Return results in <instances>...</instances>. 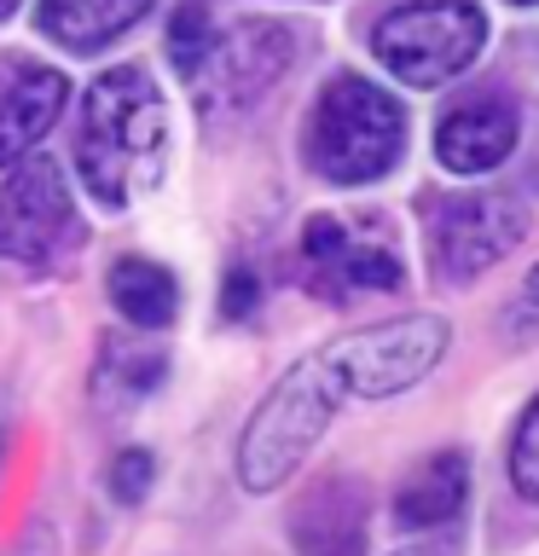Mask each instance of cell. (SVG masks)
Segmentation results:
<instances>
[{
    "label": "cell",
    "mask_w": 539,
    "mask_h": 556,
    "mask_svg": "<svg viewBox=\"0 0 539 556\" xmlns=\"http://www.w3.org/2000/svg\"><path fill=\"white\" fill-rule=\"evenodd\" d=\"M0 464H7V429H0Z\"/></svg>",
    "instance_id": "7402d4cb"
},
{
    "label": "cell",
    "mask_w": 539,
    "mask_h": 556,
    "mask_svg": "<svg viewBox=\"0 0 539 556\" xmlns=\"http://www.w3.org/2000/svg\"><path fill=\"white\" fill-rule=\"evenodd\" d=\"M70 104V76L41 59H0V168H12L17 156H29L41 139L59 128Z\"/></svg>",
    "instance_id": "8fae6325"
},
{
    "label": "cell",
    "mask_w": 539,
    "mask_h": 556,
    "mask_svg": "<svg viewBox=\"0 0 539 556\" xmlns=\"http://www.w3.org/2000/svg\"><path fill=\"white\" fill-rule=\"evenodd\" d=\"M296 278L319 302H360V295H394L406 285V267L389 232L348 215H313L296 238Z\"/></svg>",
    "instance_id": "ba28073f"
},
{
    "label": "cell",
    "mask_w": 539,
    "mask_h": 556,
    "mask_svg": "<svg viewBox=\"0 0 539 556\" xmlns=\"http://www.w3.org/2000/svg\"><path fill=\"white\" fill-rule=\"evenodd\" d=\"M452 330L441 313H406V319L354 325L308 359H296L285 377L261 394L250 424L238 434V481L243 493H278L308 452L325 441L348 400H394L441 371Z\"/></svg>",
    "instance_id": "6da1fadb"
},
{
    "label": "cell",
    "mask_w": 539,
    "mask_h": 556,
    "mask_svg": "<svg viewBox=\"0 0 539 556\" xmlns=\"http://www.w3.org/2000/svg\"><path fill=\"white\" fill-rule=\"evenodd\" d=\"M163 377H168L163 348H151L139 337H104L87 389H93L99 412H134V406H146V400L163 389Z\"/></svg>",
    "instance_id": "4fadbf2b"
},
{
    "label": "cell",
    "mask_w": 539,
    "mask_h": 556,
    "mask_svg": "<svg viewBox=\"0 0 539 556\" xmlns=\"http://www.w3.org/2000/svg\"><path fill=\"white\" fill-rule=\"evenodd\" d=\"M255 307H261L255 267H233V273H226V290H221V313H226V319H250Z\"/></svg>",
    "instance_id": "ac0fdd59"
},
{
    "label": "cell",
    "mask_w": 539,
    "mask_h": 556,
    "mask_svg": "<svg viewBox=\"0 0 539 556\" xmlns=\"http://www.w3.org/2000/svg\"><path fill=\"white\" fill-rule=\"evenodd\" d=\"M516 307H522V313H534V319H539V267H534L528 278H522V295H516Z\"/></svg>",
    "instance_id": "ffe728a7"
},
{
    "label": "cell",
    "mask_w": 539,
    "mask_h": 556,
    "mask_svg": "<svg viewBox=\"0 0 539 556\" xmlns=\"http://www.w3.org/2000/svg\"><path fill=\"white\" fill-rule=\"evenodd\" d=\"M522 139V104L511 87H469L435 122V163L447 174H493Z\"/></svg>",
    "instance_id": "9c48e42d"
},
{
    "label": "cell",
    "mask_w": 539,
    "mask_h": 556,
    "mask_svg": "<svg viewBox=\"0 0 539 556\" xmlns=\"http://www.w3.org/2000/svg\"><path fill=\"white\" fill-rule=\"evenodd\" d=\"M156 0H41V35L47 41H59L64 52H76V59H93L116 41V35H128L139 17H146Z\"/></svg>",
    "instance_id": "5bb4252c"
},
{
    "label": "cell",
    "mask_w": 539,
    "mask_h": 556,
    "mask_svg": "<svg viewBox=\"0 0 539 556\" xmlns=\"http://www.w3.org/2000/svg\"><path fill=\"white\" fill-rule=\"evenodd\" d=\"M511 7H539V0H511Z\"/></svg>",
    "instance_id": "603a6c76"
},
{
    "label": "cell",
    "mask_w": 539,
    "mask_h": 556,
    "mask_svg": "<svg viewBox=\"0 0 539 556\" xmlns=\"http://www.w3.org/2000/svg\"><path fill=\"white\" fill-rule=\"evenodd\" d=\"M104 295L128 319V330H168L180 313V278L151 255H122L104 278Z\"/></svg>",
    "instance_id": "9a60e30c"
},
{
    "label": "cell",
    "mask_w": 539,
    "mask_h": 556,
    "mask_svg": "<svg viewBox=\"0 0 539 556\" xmlns=\"http://www.w3.org/2000/svg\"><path fill=\"white\" fill-rule=\"evenodd\" d=\"M168 104L139 64H116L87 87L76 116V174L99 208H128L163 180Z\"/></svg>",
    "instance_id": "3957f363"
},
{
    "label": "cell",
    "mask_w": 539,
    "mask_h": 556,
    "mask_svg": "<svg viewBox=\"0 0 539 556\" xmlns=\"http://www.w3.org/2000/svg\"><path fill=\"white\" fill-rule=\"evenodd\" d=\"M528 238V203L511 191H441L424 203V250L441 285H476Z\"/></svg>",
    "instance_id": "8992f818"
},
{
    "label": "cell",
    "mask_w": 539,
    "mask_h": 556,
    "mask_svg": "<svg viewBox=\"0 0 539 556\" xmlns=\"http://www.w3.org/2000/svg\"><path fill=\"white\" fill-rule=\"evenodd\" d=\"M17 7H24V0H0V24H7V17H12Z\"/></svg>",
    "instance_id": "44dd1931"
},
{
    "label": "cell",
    "mask_w": 539,
    "mask_h": 556,
    "mask_svg": "<svg viewBox=\"0 0 539 556\" xmlns=\"http://www.w3.org/2000/svg\"><path fill=\"white\" fill-rule=\"evenodd\" d=\"M372 486L348 469L308 481L290 504V551L296 556H365L372 545Z\"/></svg>",
    "instance_id": "30bf717a"
},
{
    "label": "cell",
    "mask_w": 539,
    "mask_h": 556,
    "mask_svg": "<svg viewBox=\"0 0 539 556\" xmlns=\"http://www.w3.org/2000/svg\"><path fill=\"white\" fill-rule=\"evenodd\" d=\"M464 498H469V458L464 452H429L424 464H412L394 486V528L406 533H441L464 516Z\"/></svg>",
    "instance_id": "7c38bea8"
},
{
    "label": "cell",
    "mask_w": 539,
    "mask_h": 556,
    "mask_svg": "<svg viewBox=\"0 0 539 556\" xmlns=\"http://www.w3.org/2000/svg\"><path fill=\"white\" fill-rule=\"evenodd\" d=\"M504 476L528 504H539V394L528 400V412L511 429V452H504Z\"/></svg>",
    "instance_id": "2e32d148"
},
{
    "label": "cell",
    "mask_w": 539,
    "mask_h": 556,
    "mask_svg": "<svg viewBox=\"0 0 539 556\" xmlns=\"http://www.w3.org/2000/svg\"><path fill=\"white\" fill-rule=\"evenodd\" d=\"M104 481H111V493H116L122 504H139V498L151 493V481H156V452H146V446L116 452L111 469H104Z\"/></svg>",
    "instance_id": "e0dca14e"
},
{
    "label": "cell",
    "mask_w": 539,
    "mask_h": 556,
    "mask_svg": "<svg viewBox=\"0 0 539 556\" xmlns=\"http://www.w3.org/2000/svg\"><path fill=\"white\" fill-rule=\"evenodd\" d=\"M168 59L191 87V104L209 128H238L278 93V81L302 59V29L278 17L221 24L209 7H180L168 24Z\"/></svg>",
    "instance_id": "7a4b0ae2"
},
{
    "label": "cell",
    "mask_w": 539,
    "mask_h": 556,
    "mask_svg": "<svg viewBox=\"0 0 539 556\" xmlns=\"http://www.w3.org/2000/svg\"><path fill=\"white\" fill-rule=\"evenodd\" d=\"M389 556H459V539H452V533L435 539V533H429L424 545H400V551H389Z\"/></svg>",
    "instance_id": "d6986e66"
},
{
    "label": "cell",
    "mask_w": 539,
    "mask_h": 556,
    "mask_svg": "<svg viewBox=\"0 0 539 556\" xmlns=\"http://www.w3.org/2000/svg\"><path fill=\"white\" fill-rule=\"evenodd\" d=\"M302 156H308V174L325 186L389 180L400 156H406V111H400L389 87L342 70L313 99L302 128Z\"/></svg>",
    "instance_id": "277c9868"
},
{
    "label": "cell",
    "mask_w": 539,
    "mask_h": 556,
    "mask_svg": "<svg viewBox=\"0 0 539 556\" xmlns=\"http://www.w3.org/2000/svg\"><path fill=\"white\" fill-rule=\"evenodd\" d=\"M487 47V12L476 0H400L377 17L372 52L394 81L441 87L464 76Z\"/></svg>",
    "instance_id": "5b68a950"
},
{
    "label": "cell",
    "mask_w": 539,
    "mask_h": 556,
    "mask_svg": "<svg viewBox=\"0 0 539 556\" xmlns=\"http://www.w3.org/2000/svg\"><path fill=\"white\" fill-rule=\"evenodd\" d=\"M82 208L76 191L47 156H17L0 180V261L12 267H59L82 250Z\"/></svg>",
    "instance_id": "52a82bcc"
}]
</instances>
